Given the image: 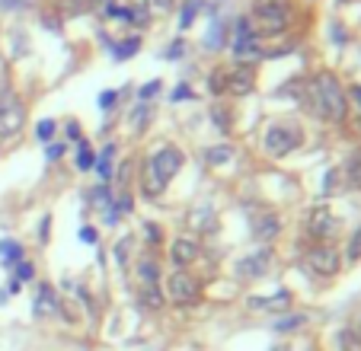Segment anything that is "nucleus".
<instances>
[{
	"label": "nucleus",
	"instance_id": "obj_1",
	"mask_svg": "<svg viewBox=\"0 0 361 351\" xmlns=\"http://www.w3.org/2000/svg\"><path fill=\"white\" fill-rule=\"evenodd\" d=\"M304 102L320 122H342L348 112L345 106V90L333 74H317L314 80L304 87Z\"/></svg>",
	"mask_w": 361,
	"mask_h": 351
},
{
	"label": "nucleus",
	"instance_id": "obj_2",
	"mask_svg": "<svg viewBox=\"0 0 361 351\" xmlns=\"http://www.w3.org/2000/svg\"><path fill=\"white\" fill-rule=\"evenodd\" d=\"M179 169H183V150L170 147V144L160 147L157 154L144 163V179H141L144 195H160V192L173 183V176H176Z\"/></svg>",
	"mask_w": 361,
	"mask_h": 351
},
{
	"label": "nucleus",
	"instance_id": "obj_3",
	"mask_svg": "<svg viewBox=\"0 0 361 351\" xmlns=\"http://www.w3.org/2000/svg\"><path fill=\"white\" fill-rule=\"evenodd\" d=\"M252 13L259 20L262 32L275 35L291 20V4H288V0H256V4H252Z\"/></svg>",
	"mask_w": 361,
	"mask_h": 351
},
{
	"label": "nucleus",
	"instance_id": "obj_4",
	"mask_svg": "<svg viewBox=\"0 0 361 351\" xmlns=\"http://www.w3.org/2000/svg\"><path fill=\"white\" fill-rule=\"evenodd\" d=\"M26 125V106L16 93L4 90L0 93V137H16Z\"/></svg>",
	"mask_w": 361,
	"mask_h": 351
},
{
	"label": "nucleus",
	"instance_id": "obj_5",
	"mask_svg": "<svg viewBox=\"0 0 361 351\" xmlns=\"http://www.w3.org/2000/svg\"><path fill=\"white\" fill-rule=\"evenodd\" d=\"M300 141H304V137H300L298 125H269L266 137H262L269 156H288L294 147H300Z\"/></svg>",
	"mask_w": 361,
	"mask_h": 351
},
{
	"label": "nucleus",
	"instance_id": "obj_6",
	"mask_svg": "<svg viewBox=\"0 0 361 351\" xmlns=\"http://www.w3.org/2000/svg\"><path fill=\"white\" fill-rule=\"evenodd\" d=\"M307 262H310V271H317L320 278H333L339 275L342 269V256L333 246H317V250L307 252Z\"/></svg>",
	"mask_w": 361,
	"mask_h": 351
},
{
	"label": "nucleus",
	"instance_id": "obj_7",
	"mask_svg": "<svg viewBox=\"0 0 361 351\" xmlns=\"http://www.w3.org/2000/svg\"><path fill=\"white\" fill-rule=\"evenodd\" d=\"M198 294H202V290H198V281L192 275H185V271H176V275H170V281H166V297L179 307L198 300Z\"/></svg>",
	"mask_w": 361,
	"mask_h": 351
},
{
	"label": "nucleus",
	"instance_id": "obj_8",
	"mask_svg": "<svg viewBox=\"0 0 361 351\" xmlns=\"http://www.w3.org/2000/svg\"><path fill=\"white\" fill-rule=\"evenodd\" d=\"M233 54H237L240 61H252V58H259V42H256V32H252L250 20L240 16L237 26H233Z\"/></svg>",
	"mask_w": 361,
	"mask_h": 351
},
{
	"label": "nucleus",
	"instance_id": "obj_9",
	"mask_svg": "<svg viewBox=\"0 0 361 351\" xmlns=\"http://www.w3.org/2000/svg\"><path fill=\"white\" fill-rule=\"evenodd\" d=\"M250 230H252V237L266 243V240H275V237H279L281 221H279V214H272V211L256 208V211H250Z\"/></svg>",
	"mask_w": 361,
	"mask_h": 351
},
{
	"label": "nucleus",
	"instance_id": "obj_10",
	"mask_svg": "<svg viewBox=\"0 0 361 351\" xmlns=\"http://www.w3.org/2000/svg\"><path fill=\"white\" fill-rule=\"evenodd\" d=\"M336 217H333V211L329 208H314L310 211V217H307V230H310V237L314 240H333L336 237Z\"/></svg>",
	"mask_w": 361,
	"mask_h": 351
},
{
	"label": "nucleus",
	"instance_id": "obj_11",
	"mask_svg": "<svg viewBox=\"0 0 361 351\" xmlns=\"http://www.w3.org/2000/svg\"><path fill=\"white\" fill-rule=\"evenodd\" d=\"M269 269H272V252L262 250V252H252V256H246L243 262L237 265V275L240 278H259V275H266Z\"/></svg>",
	"mask_w": 361,
	"mask_h": 351
},
{
	"label": "nucleus",
	"instance_id": "obj_12",
	"mask_svg": "<svg viewBox=\"0 0 361 351\" xmlns=\"http://www.w3.org/2000/svg\"><path fill=\"white\" fill-rule=\"evenodd\" d=\"M252 87H256V74H252V68H233V70H227V93H233V96H246V93H252Z\"/></svg>",
	"mask_w": 361,
	"mask_h": 351
},
{
	"label": "nucleus",
	"instance_id": "obj_13",
	"mask_svg": "<svg viewBox=\"0 0 361 351\" xmlns=\"http://www.w3.org/2000/svg\"><path fill=\"white\" fill-rule=\"evenodd\" d=\"M32 313H35V316H55V313H58V294H55V288H51V284L42 281L39 288H35Z\"/></svg>",
	"mask_w": 361,
	"mask_h": 351
},
{
	"label": "nucleus",
	"instance_id": "obj_14",
	"mask_svg": "<svg viewBox=\"0 0 361 351\" xmlns=\"http://www.w3.org/2000/svg\"><path fill=\"white\" fill-rule=\"evenodd\" d=\"M246 307H250V310H266V313H288V307H291V290H279L275 297H250Z\"/></svg>",
	"mask_w": 361,
	"mask_h": 351
},
{
	"label": "nucleus",
	"instance_id": "obj_15",
	"mask_svg": "<svg viewBox=\"0 0 361 351\" xmlns=\"http://www.w3.org/2000/svg\"><path fill=\"white\" fill-rule=\"evenodd\" d=\"M195 259H198V243L192 237H179L176 243H173V262H176L179 269L192 265Z\"/></svg>",
	"mask_w": 361,
	"mask_h": 351
},
{
	"label": "nucleus",
	"instance_id": "obj_16",
	"mask_svg": "<svg viewBox=\"0 0 361 351\" xmlns=\"http://www.w3.org/2000/svg\"><path fill=\"white\" fill-rule=\"evenodd\" d=\"M157 275H160V269H157L154 259L150 256L137 259V284H141V290L144 288H157Z\"/></svg>",
	"mask_w": 361,
	"mask_h": 351
},
{
	"label": "nucleus",
	"instance_id": "obj_17",
	"mask_svg": "<svg viewBox=\"0 0 361 351\" xmlns=\"http://www.w3.org/2000/svg\"><path fill=\"white\" fill-rule=\"evenodd\" d=\"M0 259H4V265H7V269H13L16 262H23V259H26V250H23L16 240H0Z\"/></svg>",
	"mask_w": 361,
	"mask_h": 351
},
{
	"label": "nucleus",
	"instance_id": "obj_18",
	"mask_svg": "<svg viewBox=\"0 0 361 351\" xmlns=\"http://www.w3.org/2000/svg\"><path fill=\"white\" fill-rule=\"evenodd\" d=\"M342 185L348 189V173H345V166H336V169H329V176H326V195H336V192H342Z\"/></svg>",
	"mask_w": 361,
	"mask_h": 351
},
{
	"label": "nucleus",
	"instance_id": "obj_19",
	"mask_svg": "<svg viewBox=\"0 0 361 351\" xmlns=\"http://www.w3.org/2000/svg\"><path fill=\"white\" fill-rule=\"evenodd\" d=\"M77 144H80V147H77V169H83V173H87V169L96 166V154H93V147H90L83 137Z\"/></svg>",
	"mask_w": 361,
	"mask_h": 351
},
{
	"label": "nucleus",
	"instance_id": "obj_20",
	"mask_svg": "<svg viewBox=\"0 0 361 351\" xmlns=\"http://www.w3.org/2000/svg\"><path fill=\"white\" fill-rule=\"evenodd\" d=\"M137 48H141V39L135 35V39H128V42H118V45H112V58H116V61H128Z\"/></svg>",
	"mask_w": 361,
	"mask_h": 351
},
{
	"label": "nucleus",
	"instance_id": "obj_21",
	"mask_svg": "<svg viewBox=\"0 0 361 351\" xmlns=\"http://www.w3.org/2000/svg\"><path fill=\"white\" fill-rule=\"evenodd\" d=\"M112 156H116V144H106V147H102V154L96 156V169H99L102 179L112 173Z\"/></svg>",
	"mask_w": 361,
	"mask_h": 351
},
{
	"label": "nucleus",
	"instance_id": "obj_22",
	"mask_svg": "<svg viewBox=\"0 0 361 351\" xmlns=\"http://www.w3.org/2000/svg\"><path fill=\"white\" fill-rule=\"evenodd\" d=\"M125 20L135 23V26H147V23H150L147 4H135V7H125Z\"/></svg>",
	"mask_w": 361,
	"mask_h": 351
},
{
	"label": "nucleus",
	"instance_id": "obj_23",
	"mask_svg": "<svg viewBox=\"0 0 361 351\" xmlns=\"http://www.w3.org/2000/svg\"><path fill=\"white\" fill-rule=\"evenodd\" d=\"M233 156V147L231 144H221V147H212L208 154H204V160L212 163V166H221V163H227Z\"/></svg>",
	"mask_w": 361,
	"mask_h": 351
},
{
	"label": "nucleus",
	"instance_id": "obj_24",
	"mask_svg": "<svg viewBox=\"0 0 361 351\" xmlns=\"http://www.w3.org/2000/svg\"><path fill=\"white\" fill-rule=\"evenodd\" d=\"M339 345H342V351H361V332L342 329L339 332Z\"/></svg>",
	"mask_w": 361,
	"mask_h": 351
},
{
	"label": "nucleus",
	"instance_id": "obj_25",
	"mask_svg": "<svg viewBox=\"0 0 361 351\" xmlns=\"http://www.w3.org/2000/svg\"><path fill=\"white\" fill-rule=\"evenodd\" d=\"M198 7H202V0H185V4H183V16H179V26L189 29L192 20L198 16Z\"/></svg>",
	"mask_w": 361,
	"mask_h": 351
},
{
	"label": "nucleus",
	"instance_id": "obj_26",
	"mask_svg": "<svg viewBox=\"0 0 361 351\" xmlns=\"http://www.w3.org/2000/svg\"><path fill=\"white\" fill-rule=\"evenodd\" d=\"M55 131H58V125L51 122V118H42V122L35 125V137H39L42 144H51V137H55Z\"/></svg>",
	"mask_w": 361,
	"mask_h": 351
},
{
	"label": "nucleus",
	"instance_id": "obj_27",
	"mask_svg": "<svg viewBox=\"0 0 361 351\" xmlns=\"http://www.w3.org/2000/svg\"><path fill=\"white\" fill-rule=\"evenodd\" d=\"M345 173H348V183H352V185H358V189H361V150L352 156V160H348Z\"/></svg>",
	"mask_w": 361,
	"mask_h": 351
},
{
	"label": "nucleus",
	"instance_id": "obj_28",
	"mask_svg": "<svg viewBox=\"0 0 361 351\" xmlns=\"http://www.w3.org/2000/svg\"><path fill=\"white\" fill-rule=\"evenodd\" d=\"M348 262H358L361 259V227L352 233V240H348V252H345Z\"/></svg>",
	"mask_w": 361,
	"mask_h": 351
},
{
	"label": "nucleus",
	"instance_id": "obj_29",
	"mask_svg": "<svg viewBox=\"0 0 361 351\" xmlns=\"http://www.w3.org/2000/svg\"><path fill=\"white\" fill-rule=\"evenodd\" d=\"M208 83H212V93H227V70H212Z\"/></svg>",
	"mask_w": 361,
	"mask_h": 351
},
{
	"label": "nucleus",
	"instance_id": "obj_30",
	"mask_svg": "<svg viewBox=\"0 0 361 351\" xmlns=\"http://www.w3.org/2000/svg\"><path fill=\"white\" fill-rule=\"evenodd\" d=\"M16 269V281H32V275H35V269H32V262H29V259H23V262H16L13 265Z\"/></svg>",
	"mask_w": 361,
	"mask_h": 351
},
{
	"label": "nucleus",
	"instance_id": "obj_31",
	"mask_svg": "<svg viewBox=\"0 0 361 351\" xmlns=\"http://www.w3.org/2000/svg\"><path fill=\"white\" fill-rule=\"evenodd\" d=\"M224 42H227L224 26H221V23H214V26H212V35H208V42H204V45H208V48H221Z\"/></svg>",
	"mask_w": 361,
	"mask_h": 351
},
{
	"label": "nucleus",
	"instance_id": "obj_32",
	"mask_svg": "<svg viewBox=\"0 0 361 351\" xmlns=\"http://www.w3.org/2000/svg\"><path fill=\"white\" fill-rule=\"evenodd\" d=\"M131 246H135V240H131V237H125L122 243L116 246V262L118 265H128V250H131Z\"/></svg>",
	"mask_w": 361,
	"mask_h": 351
},
{
	"label": "nucleus",
	"instance_id": "obj_33",
	"mask_svg": "<svg viewBox=\"0 0 361 351\" xmlns=\"http://www.w3.org/2000/svg\"><path fill=\"white\" fill-rule=\"evenodd\" d=\"M304 323H307V316H288L279 323V329H298V326H304Z\"/></svg>",
	"mask_w": 361,
	"mask_h": 351
},
{
	"label": "nucleus",
	"instance_id": "obj_34",
	"mask_svg": "<svg viewBox=\"0 0 361 351\" xmlns=\"http://www.w3.org/2000/svg\"><path fill=\"white\" fill-rule=\"evenodd\" d=\"M183 51H185V42H173V45L166 48V58H170V61H176Z\"/></svg>",
	"mask_w": 361,
	"mask_h": 351
},
{
	"label": "nucleus",
	"instance_id": "obj_35",
	"mask_svg": "<svg viewBox=\"0 0 361 351\" xmlns=\"http://www.w3.org/2000/svg\"><path fill=\"white\" fill-rule=\"evenodd\" d=\"M96 240H99V237H96L93 227H83V230H80V243H90V246H93Z\"/></svg>",
	"mask_w": 361,
	"mask_h": 351
},
{
	"label": "nucleus",
	"instance_id": "obj_36",
	"mask_svg": "<svg viewBox=\"0 0 361 351\" xmlns=\"http://www.w3.org/2000/svg\"><path fill=\"white\" fill-rule=\"evenodd\" d=\"M116 99H118V93H112V90H109V93H102V96H99V106H102V109H109Z\"/></svg>",
	"mask_w": 361,
	"mask_h": 351
},
{
	"label": "nucleus",
	"instance_id": "obj_37",
	"mask_svg": "<svg viewBox=\"0 0 361 351\" xmlns=\"http://www.w3.org/2000/svg\"><path fill=\"white\" fill-rule=\"evenodd\" d=\"M64 154V147H61V144H48V160H58V156H61Z\"/></svg>",
	"mask_w": 361,
	"mask_h": 351
},
{
	"label": "nucleus",
	"instance_id": "obj_38",
	"mask_svg": "<svg viewBox=\"0 0 361 351\" xmlns=\"http://www.w3.org/2000/svg\"><path fill=\"white\" fill-rule=\"evenodd\" d=\"M68 137L71 141H80V125L77 122H68Z\"/></svg>",
	"mask_w": 361,
	"mask_h": 351
},
{
	"label": "nucleus",
	"instance_id": "obj_39",
	"mask_svg": "<svg viewBox=\"0 0 361 351\" xmlns=\"http://www.w3.org/2000/svg\"><path fill=\"white\" fill-rule=\"evenodd\" d=\"M157 90H160V80H154V83H147V87L141 90V96H144V99H147V96H154V93H157Z\"/></svg>",
	"mask_w": 361,
	"mask_h": 351
},
{
	"label": "nucleus",
	"instance_id": "obj_40",
	"mask_svg": "<svg viewBox=\"0 0 361 351\" xmlns=\"http://www.w3.org/2000/svg\"><path fill=\"white\" fill-rule=\"evenodd\" d=\"M48 227H51V217H45V221H42V230H39V233H42V243H48Z\"/></svg>",
	"mask_w": 361,
	"mask_h": 351
},
{
	"label": "nucleus",
	"instance_id": "obj_41",
	"mask_svg": "<svg viewBox=\"0 0 361 351\" xmlns=\"http://www.w3.org/2000/svg\"><path fill=\"white\" fill-rule=\"evenodd\" d=\"M23 290V284L16 281V278H10V284H7V294H20Z\"/></svg>",
	"mask_w": 361,
	"mask_h": 351
},
{
	"label": "nucleus",
	"instance_id": "obj_42",
	"mask_svg": "<svg viewBox=\"0 0 361 351\" xmlns=\"http://www.w3.org/2000/svg\"><path fill=\"white\" fill-rule=\"evenodd\" d=\"M173 96H176V99H185V96H192V93H189V87H179Z\"/></svg>",
	"mask_w": 361,
	"mask_h": 351
},
{
	"label": "nucleus",
	"instance_id": "obj_43",
	"mask_svg": "<svg viewBox=\"0 0 361 351\" xmlns=\"http://www.w3.org/2000/svg\"><path fill=\"white\" fill-rule=\"evenodd\" d=\"M154 7H160V10H166V7H173V0H154Z\"/></svg>",
	"mask_w": 361,
	"mask_h": 351
},
{
	"label": "nucleus",
	"instance_id": "obj_44",
	"mask_svg": "<svg viewBox=\"0 0 361 351\" xmlns=\"http://www.w3.org/2000/svg\"><path fill=\"white\" fill-rule=\"evenodd\" d=\"M352 96L358 99V106H361V87H352Z\"/></svg>",
	"mask_w": 361,
	"mask_h": 351
},
{
	"label": "nucleus",
	"instance_id": "obj_45",
	"mask_svg": "<svg viewBox=\"0 0 361 351\" xmlns=\"http://www.w3.org/2000/svg\"><path fill=\"white\" fill-rule=\"evenodd\" d=\"M275 351H288V348H275Z\"/></svg>",
	"mask_w": 361,
	"mask_h": 351
}]
</instances>
